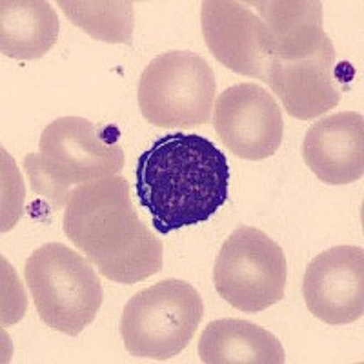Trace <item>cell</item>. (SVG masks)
<instances>
[{
	"instance_id": "6da1fadb",
	"label": "cell",
	"mask_w": 364,
	"mask_h": 364,
	"mask_svg": "<svg viewBox=\"0 0 364 364\" xmlns=\"http://www.w3.org/2000/svg\"><path fill=\"white\" fill-rule=\"evenodd\" d=\"M139 203L159 233L206 223L226 204L230 166L210 139L168 133L136 161Z\"/></svg>"
},
{
	"instance_id": "7a4b0ae2",
	"label": "cell",
	"mask_w": 364,
	"mask_h": 364,
	"mask_svg": "<svg viewBox=\"0 0 364 364\" xmlns=\"http://www.w3.org/2000/svg\"><path fill=\"white\" fill-rule=\"evenodd\" d=\"M64 233L102 277L135 284L162 269V242L139 219L126 178L75 186L64 211Z\"/></svg>"
},
{
	"instance_id": "3957f363",
	"label": "cell",
	"mask_w": 364,
	"mask_h": 364,
	"mask_svg": "<svg viewBox=\"0 0 364 364\" xmlns=\"http://www.w3.org/2000/svg\"><path fill=\"white\" fill-rule=\"evenodd\" d=\"M273 37L266 84L286 113L299 120L324 115L341 102L336 84V48L323 28L321 2H248Z\"/></svg>"
},
{
	"instance_id": "277c9868",
	"label": "cell",
	"mask_w": 364,
	"mask_h": 364,
	"mask_svg": "<svg viewBox=\"0 0 364 364\" xmlns=\"http://www.w3.org/2000/svg\"><path fill=\"white\" fill-rule=\"evenodd\" d=\"M109 128H99L82 117H60L44 128L38 154H29L24 166L37 195L68 204L70 188L113 177L124 168L119 139H108Z\"/></svg>"
},
{
	"instance_id": "5b68a950",
	"label": "cell",
	"mask_w": 364,
	"mask_h": 364,
	"mask_svg": "<svg viewBox=\"0 0 364 364\" xmlns=\"http://www.w3.org/2000/svg\"><path fill=\"white\" fill-rule=\"evenodd\" d=\"M24 273L38 317L51 330L75 337L95 321L102 284L79 252L60 242L44 245L28 257Z\"/></svg>"
},
{
	"instance_id": "8992f818",
	"label": "cell",
	"mask_w": 364,
	"mask_h": 364,
	"mask_svg": "<svg viewBox=\"0 0 364 364\" xmlns=\"http://www.w3.org/2000/svg\"><path fill=\"white\" fill-rule=\"evenodd\" d=\"M203 315V299L190 282L166 279L129 299L120 337L133 357L168 360L191 343Z\"/></svg>"
},
{
	"instance_id": "52a82bcc",
	"label": "cell",
	"mask_w": 364,
	"mask_h": 364,
	"mask_svg": "<svg viewBox=\"0 0 364 364\" xmlns=\"http://www.w3.org/2000/svg\"><path fill=\"white\" fill-rule=\"evenodd\" d=\"M217 82L210 64L191 51H168L144 68L139 108L157 128H197L210 122Z\"/></svg>"
},
{
	"instance_id": "ba28073f",
	"label": "cell",
	"mask_w": 364,
	"mask_h": 364,
	"mask_svg": "<svg viewBox=\"0 0 364 364\" xmlns=\"http://www.w3.org/2000/svg\"><path fill=\"white\" fill-rule=\"evenodd\" d=\"M288 266L281 246L253 226H239L215 259V290L246 314L264 311L284 299Z\"/></svg>"
},
{
	"instance_id": "9c48e42d",
	"label": "cell",
	"mask_w": 364,
	"mask_h": 364,
	"mask_svg": "<svg viewBox=\"0 0 364 364\" xmlns=\"http://www.w3.org/2000/svg\"><path fill=\"white\" fill-rule=\"evenodd\" d=\"M213 126L223 144L246 161H262L277 154L284 135L277 100L255 82L235 84L217 97Z\"/></svg>"
},
{
	"instance_id": "30bf717a",
	"label": "cell",
	"mask_w": 364,
	"mask_h": 364,
	"mask_svg": "<svg viewBox=\"0 0 364 364\" xmlns=\"http://www.w3.org/2000/svg\"><path fill=\"white\" fill-rule=\"evenodd\" d=\"M200 28L208 50L228 70L252 79H268L273 37L268 26L242 2L204 0Z\"/></svg>"
},
{
	"instance_id": "8fae6325",
	"label": "cell",
	"mask_w": 364,
	"mask_h": 364,
	"mask_svg": "<svg viewBox=\"0 0 364 364\" xmlns=\"http://www.w3.org/2000/svg\"><path fill=\"white\" fill-rule=\"evenodd\" d=\"M302 295L323 323H355L364 314V252L360 246H333L308 264Z\"/></svg>"
},
{
	"instance_id": "7c38bea8",
	"label": "cell",
	"mask_w": 364,
	"mask_h": 364,
	"mask_svg": "<svg viewBox=\"0 0 364 364\" xmlns=\"http://www.w3.org/2000/svg\"><path fill=\"white\" fill-rule=\"evenodd\" d=\"M302 157L318 181L341 186L364 175V119L355 112L328 115L310 126Z\"/></svg>"
},
{
	"instance_id": "4fadbf2b",
	"label": "cell",
	"mask_w": 364,
	"mask_h": 364,
	"mask_svg": "<svg viewBox=\"0 0 364 364\" xmlns=\"http://www.w3.org/2000/svg\"><path fill=\"white\" fill-rule=\"evenodd\" d=\"M204 364H282L286 353L273 333L242 318H217L200 333Z\"/></svg>"
},
{
	"instance_id": "5bb4252c",
	"label": "cell",
	"mask_w": 364,
	"mask_h": 364,
	"mask_svg": "<svg viewBox=\"0 0 364 364\" xmlns=\"http://www.w3.org/2000/svg\"><path fill=\"white\" fill-rule=\"evenodd\" d=\"M57 11L44 0L0 2V51L18 60L44 57L58 38Z\"/></svg>"
},
{
	"instance_id": "9a60e30c",
	"label": "cell",
	"mask_w": 364,
	"mask_h": 364,
	"mask_svg": "<svg viewBox=\"0 0 364 364\" xmlns=\"http://www.w3.org/2000/svg\"><path fill=\"white\" fill-rule=\"evenodd\" d=\"M70 22L90 37L109 44H132L135 13L128 0H58Z\"/></svg>"
}]
</instances>
